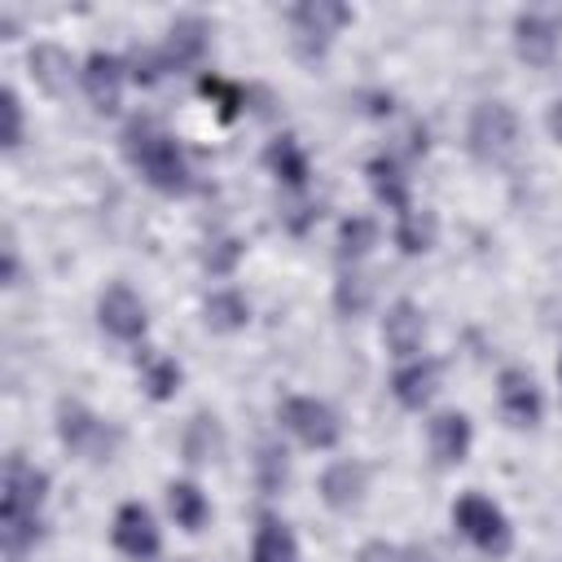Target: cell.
I'll return each instance as SVG.
<instances>
[{
    "label": "cell",
    "mask_w": 562,
    "mask_h": 562,
    "mask_svg": "<svg viewBox=\"0 0 562 562\" xmlns=\"http://www.w3.org/2000/svg\"><path fill=\"white\" fill-rule=\"evenodd\" d=\"M44 496H48V474L40 465H31L22 452H13L4 461V479H0V540L13 562L26 549H35L44 536V518H40Z\"/></svg>",
    "instance_id": "cell-1"
},
{
    "label": "cell",
    "mask_w": 562,
    "mask_h": 562,
    "mask_svg": "<svg viewBox=\"0 0 562 562\" xmlns=\"http://www.w3.org/2000/svg\"><path fill=\"white\" fill-rule=\"evenodd\" d=\"M123 158L140 171V180L158 193H189L193 189V167L180 149V140L158 123V119H132L123 127Z\"/></svg>",
    "instance_id": "cell-2"
},
{
    "label": "cell",
    "mask_w": 562,
    "mask_h": 562,
    "mask_svg": "<svg viewBox=\"0 0 562 562\" xmlns=\"http://www.w3.org/2000/svg\"><path fill=\"white\" fill-rule=\"evenodd\" d=\"M57 439L66 443V452H75L79 461H92V465L110 461L114 448H119V430L79 400L57 404Z\"/></svg>",
    "instance_id": "cell-3"
},
{
    "label": "cell",
    "mask_w": 562,
    "mask_h": 562,
    "mask_svg": "<svg viewBox=\"0 0 562 562\" xmlns=\"http://www.w3.org/2000/svg\"><path fill=\"white\" fill-rule=\"evenodd\" d=\"M452 527H457L474 549H483V553H492V558H505V553L514 549V527H509L505 509H501L492 496H483V492L457 496V505H452Z\"/></svg>",
    "instance_id": "cell-4"
},
{
    "label": "cell",
    "mask_w": 562,
    "mask_h": 562,
    "mask_svg": "<svg viewBox=\"0 0 562 562\" xmlns=\"http://www.w3.org/2000/svg\"><path fill=\"white\" fill-rule=\"evenodd\" d=\"M465 140H470V154L479 162L501 167L518 154V114L505 101H479L474 114H470Z\"/></svg>",
    "instance_id": "cell-5"
},
{
    "label": "cell",
    "mask_w": 562,
    "mask_h": 562,
    "mask_svg": "<svg viewBox=\"0 0 562 562\" xmlns=\"http://www.w3.org/2000/svg\"><path fill=\"white\" fill-rule=\"evenodd\" d=\"M277 417H281V426H285L303 448L329 452V448L342 439L338 413H334L325 400H316V395H290V400H281Z\"/></svg>",
    "instance_id": "cell-6"
},
{
    "label": "cell",
    "mask_w": 562,
    "mask_h": 562,
    "mask_svg": "<svg viewBox=\"0 0 562 562\" xmlns=\"http://www.w3.org/2000/svg\"><path fill=\"white\" fill-rule=\"evenodd\" d=\"M351 22V9L338 4V0H303L290 9V26H294V48L316 61L325 57V48L334 44V35Z\"/></svg>",
    "instance_id": "cell-7"
},
{
    "label": "cell",
    "mask_w": 562,
    "mask_h": 562,
    "mask_svg": "<svg viewBox=\"0 0 562 562\" xmlns=\"http://www.w3.org/2000/svg\"><path fill=\"white\" fill-rule=\"evenodd\" d=\"M97 321L110 338L119 342H140L145 329H149V312H145V299L127 285V281H110L97 299Z\"/></svg>",
    "instance_id": "cell-8"
},
{
    "label": "cell",
    "mask_w": 562,
    "mask_h": 562,
    "mask_svg": "<svg viewBox=\"0 0 562 562\" xmlns=\"http://www.w3.org/2000/svg\"><path fill=\"white\" fill-rule=\"evenodd\" d=\"M110 540H114V549H119L123 558H132V562H154V558L162 553V531H158L149 505H140V501H123V505L114 509Z\"/></svg>",
    "instance_id": "cell-9"
},
{
    "label": "cell",
    "mask_w": 562,
    "mask_h": 562,
    "mask_svg": "<svg viewBox=\"0 0 562 562\" xmlns=\"http://www.w3.org/2000/svg\"><path fill=\"white\" fill-rule=\"evenodd\" d=\"M562 44V18L544 13V9H522L514 18V48L527 66H553Z\"/></svg>",
    "instance_id": "cell-10"
},
{
    "label": "cell",
    "mask_w": 562,
    "mask_h": 562,
    "mask_svg": "<svg viewBox=\"0 0 562 562\" xmlns=\"http://www.w3.org/2000/svg\"><path fill=\"white\" fill-rule=\"evenodd\" d=\"M127 57L119 53H92L79 70V83L88 92V101L101 110V114H114L123 105V83H127Z\"/></svg>",
    "instance_id": "cell-11"
},
{
    "label": "cell",
    "mask_w": 562,
    "mask_h": 562,
    "mask_svg": "<svg viewBox=\"0 0 562 562\" xmlns=\"http://www.w3.org/2000/svg\"><path fill=\"white\" fill-rule=\"evenodd\" d=\"M496 404L514 426H536L544 417V395L527 369H501L496 378Z\"/></svg>",
    "instance_id": "cell-12"
},
{
    "label": "cell",
    "mask_w": 562,
    "mask_h": 562,
    "mask_svg": "<svg viewBox=\"0 0 562 562\" xmlns=\"http://www.w3.org/2000/svg\"><path fill=\"white\" fill-rule=\"evenodd\" d=\"M382 342L400 360H413L422 351V342H426V316H422V307L413 299H395L386 307V316H382Z\"/></svg>",
    "instance_id": "cell-13"
},
{
    "label": "cell",
    "mask_w": 562,
    "mask_h": 562,
    "mask_svg": "<svg viewBox=\"0 0 562 562\" xmlns=\"http://www.w3.org/2000/svg\"><path fill=\"white\" fill-rule=\"evenodd\" d=\"M206 44H211V26L198 18V13H184L167 26V40L158 44L167 70H184V66H198L206 57Z\"/></svg>",
    "instance_id": "cell-14"
},
{
    "label": "cell",
    "mask_w": 562,
    "mask_h": 562,
    "mask_svg": "<svg viewBox=\"0 0 562 562\" xmlns=\"http://www.w3.org/2000/svg\"><path fill=\"white\" fill-rule=\"evenodd\" d=\"M426 439H430V452L439 465H461L470 457V443H474V426L465 413L457 408H443L426 422Z\"/></svg>",
    "instance_id": "cell-15"
},
{
    "label": "cell",
    "mask_w": 562,
    "mask_h": 562,
    "mask_svg": "<svg viewBox=\"0 0 562 562\" xmlns=\"http://www.w3.org/2000/svg\"><path fill=\"white\" fill-rule=\"evenodd\" d=\"M321 501L329 505V509H338V514H347V509H356L360 501H364V492H369V465L364 461H334V465H325V474H321Z\"/></svg>",
    "instance_id": "cell-16"
},
{
    "label": "cell",
    "mask_w": 562,
    "mask_h": 562,
    "mask_svg": "<svg viewBox=\"0 0 562 562\" xmlns=\"http://www.w3.org/2000/svg\"><path fill=\"white\" fill-rule=\"evenodd\" d=\"M435 391H439V364L435 360L413 356L391 373V395L400 408H426L435 400Z\"/></svg>",
    "instance_id": "cell-17"
},
{
    "label": "cell",
    "mask_w": 562,
    "mask_h": 562,
    "mask_svg": "<svg viewBox=\"0 0 562 562\" xmlns=\"http://www.w3.org/2000/svg\"><path fill=\"white\" fill-rule=\"evenodd\" d=\"M364 176H369V189H373V198L400 220L404 211H413V193H408V176H404V167H400V158H391V154H378L369 167H364Z\"/></svg>",
    "instance_id": "cell-18"
},
{
    "label": "cell",
    "mask_w": 562,
    "mask_h": 562,
    "mask_svg": "<svg viewBox=\"0 0 562 562\" xmlns=\"http://www.w3.org/2000/svg\"><path fill=\"white\" fill-rule=\"evenodd\" d=\"M31 79L48 92V97H66L75 83V57L61 44H35L31 48Z\"/></svg>",
    "instance_id": "cell-19"
},
{
    "label": "cell",
    "mask_w": 562,
    "mask_h": 562,
    "mask_svg": "<svg viewBox=\"0 0 562 562\" xmlns=\"http://www.w3.org/2000/svg\"><path fill=\"white\" fill-rule=\"evenodd\" d=\"M263 167H268L285 189H303V184H307V176H312L307 149H303V145H299V136H290V132H281V136H272V140H268V149H263Z\"/></svg>",
    "instance_id": "cell-20"
},
{
    "label": "cell",
    "mask_w": 562,
    "mask_h": 562,
    "mask_svg": "<svg viewBox=\"0 0 562 562\" xmlns=\"http://www.w3.org/2000/svg\"><path fill=\"white\" fill-rule=\"evenodd\" d=\"M250 562H299V540L290 522L277 514H259V527L250 536Z\"/></svg>",
    "instance_id": "cell-21"
},
{
    "label": "cell",
    "mask_w": 562,
    "mask_h": 562,
    "mask_svg": "<svg viewBox=\"0 0 562 562\" xmlns=\"http://www.w3.org/2000/svg\"><path fill=\"white\" fill-rule=\"evenodd\" d=\"M180 448H184V461L202 465V461H215L224 452V430H220V417L215 413H193L184 435H180Z\"/></svg>",
    "instance_id": "cell-22"
},
{
    "label": "cell",
    "mask_w": 562,
    "mask_h": 562,
    "mask_svg": "<svg viewBox=\"0 0 562 562\" xmlns=\"http://www.w3.org/2000/svg\"><path fill=\"white\" fill-rule=\"evenodd\" d=\"M167 509H171L176 527H184V531H202L206 518H211V501L193 479H176L167 487Z\"/></svg>",
    "instance_id": "cell-23"
},
{
    "label": "cell",
    "mask_w": 562,
    "mask_h": 562,
    "mask_svg": "<svg viewBox=\"0 0 562 562\" xmlns=\"http://www.w3.org/2000/svg\"><path fill=\"white\" fill-rule=\"evenodd\" d=\"M202 321H206V329H215V334H237V329H246V321H250V303H246L241 290H215V294H206V303H202Z\"/></svg>",
    "instance_id": "cell-24"
},
{
    "label": "cell",
    "mask_w": 562,
    "mask_h": 562,
    "mask_svg": "<svg viewBox=\"0 0 562 562\" xmlns=\"http://www.w3.org/2000/svg\"><path fill=\"white\" fill-rule=\"evenodd\" d=\"M378 233H382V228H378L373 215H347V220L338 224V241H334L342 268H347V263L356 268V259H364V255L378 246Z\"/></svg>",
    "instance_id": "cell-25"
},
{
    "label": "cell",
    "mask_w": 562,
    "mask_h": 562,
    "mask_svg": "<svg viewBox=\"0 0 562 562\" xmlns=\"http://www.w3.org/2000/svg\"><path fill=\"white\" fill-rule=\"evenodd\" d=\"M369 303H373V281L360 268H342L338 281H334V307H338V316H360V312H369Z\"/></svg>",
    "instance_id": "cell-26"
},
{
    "label": "cell",
    "mask_w": 562,
    "mask_h": 562,
    "mask_svg": "<svg viewBox=\"0 0 562 562\" xmlns=\"http://www.w3.org/2000/svg\"><path fill=\"white\" fill-rule=\"evenodd\" d=\"M430 241H435V215L430 211L413 206L395 220V246L404 255H422V250H430Z\"/></svg>",
    "instance_id": "cell-27"
},
{
    "label": "cell",
    "mask_w": 562,
    "mask_h": 562,
    "mask_svg": "<svg viewBox=\"0 0 562 562\" xmlns=\"http://www.w3.org/2000/svg\"><path fill=\"white\" fill-rule=\"evenodd\" d=\"M198 92L215 105V114L224 119V123H233L241 110H246V88L241 83H233V79H220V75H202L198 79Z\"/></svg>",
    "instance_id": "cell-28"
},
{
    "label": "cell",
    "mask_w": 562,
    "mask_h": 562,
    "mask_svg": "<svg viewBox=\"0 0 562 562\" xmlns=\"http://www.w3.org/2000/svg\"><path fill=\"white\" fill-rule=\"evenodd\" d=\"M140 386L149 391V400H171L180 391V364L171 356H145L140 360Z\"/></svg>",
    "instance_id": "cell-29"
},
{
    "label": "cell",
    "mask_w": 562,
    "mask_h": 562,
    "mask_svg": "<svg viewBox=\"0 0 562 562\" xmlns=\"http://www.w3.org/2000/svg\"><path fill=\"white\" fill-rule=\"evenodd\" d=\"M255 479H259V487H263L268 496L281 492V483L290 479V457H285L281 443H263V448H259V457H255Z\"/></svg>",
    "instance_id": "cell-30"
},
{
    "label": "cell",
    "mask_w": 562,
    "mask_h": 562,
    "mask_svg": "<svg viewBox=\"0 0 562 562\" xmlns=\"http://www.w3.org/2000/svg\"><path fill=\"white\" fill-rule=\"evenodd\" d=\"M0 110H4V149L13 154L18 145H22V132H26V119H22V97H18V88L13 83H4V92H0Z\"/></svg>",
    "instance_id": "cell-31"
},
{
    "label": "cell",
    "mask_w": 562,
    "mask_h": 562,
    "mask_svg": "<svg viewBox=\"0 0 562 562\" xmlns=\"http://www.w3.org/2000/svg\"><path fill=\"white\" fill-rule=\"evenodd\" d=\"M237 259H241V241L237 237H224V241H215V250H206V268L215 277H228L237 268Z\"/></svg>",
    "instance_id": "cell-32"
},
{
    "label": "cell",
    "mask_w": 562,
    "mask_h": 562,
    "mask_svg": "<svg viewBox=\"0 0 562 562\" xmlns=\"http://www.w3.org/2000/svg\"><path fill=\"white\" fill-rule=\"evenodd\" d=\"M0 255H4V272H0V281L4 285H18V237H13V228H4V246H0Z\"/></svg>",
    "instance_id": "cell-33"
},
{
    "label": "cell",
    "mask_w": 562,
    "mask_h": 562,
    "mask_svg": "<svg viewBox=\"0 0 562 562\" xmlns=\"http://www.w3.org/2000/svg\"><path fill=\"white\" fill-rule=\"evenodd\" d=\"M544 123H549V132H553V140L562 145V101H553V105H549V119H544Z\"/></svg>",
    "instance_id": "cell-34"
},
{
    "label": "cell",
    "mask_w": 562,
    "mask_h": 562,
    "mask_svg": "<svg viewBox=\"0 0 562 562\" xmlns=\"http://www.w3.org/2000/svg\"><path fill=\"white\" fill-rule=\"evenodd\" d=\"M558 378H562V356H558Z\"/></svg>",
    "instance_id": "cell-35"
}]
</instances>
